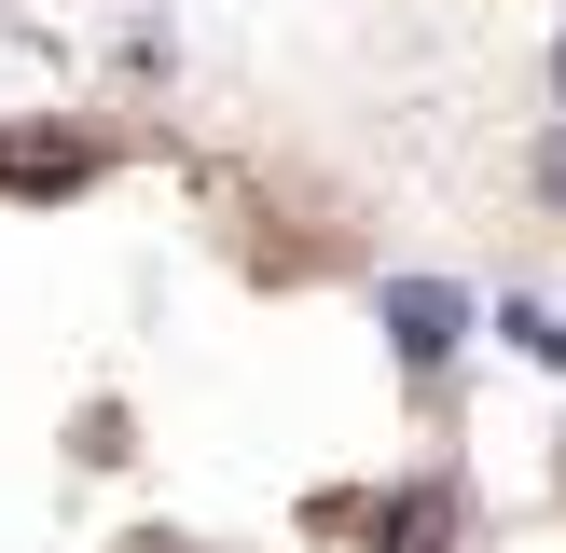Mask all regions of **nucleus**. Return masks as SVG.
<instances>
[{
    "mask_svg": "<svg viewBox=\"0 0 566 553\" xmlns=\"http://www.w3.org/2000/svg\"><path fill=\"white\" fill-rule=\"evenodd\" d=\"M539 194H566V125H553V138H539Z\"/></svg>",
    "mask_w": 566,
    "mask_h": 553,
    "instance_id": "7ed1b4c3",
    "label": "nucleus"
},
{
    "mask_svg": "<svg viewBox=\"0 0 566 553\" xmlns=\"http://www.w3.org/2000/svg\"><path fill=\"white\" fill-rule=\"evenodd\" d=\"M497 332H512L525 359H566V319H553V304H497Z\"/></svg>",
    "mask_w": 566,
    "mask_h": 553,
    "instance_id": "f03ea898",
    "label": "nucleus"
},
{
    "mask_svg": "<svg viewBox=\"0 0 566 553\" xmlns=\"http://www.w3.org/2000/svg\"><path fill=\"white\" fill-rule=\"evenodd\" d=\"M470 332V291H442V276H387V346H401V374H442Z\"/></svg>",
    "mask_w": 566,
    "mask_h": 553,
    "instance_id": "f257e3e1",
    "label": "nucleus"
},
{
    "mask_svg": "<svg viewBox=\"0 0 566 553\" xmlns=\"http://www.w3.org/2000/svg\"><path fill=\"white\" fill-rule=\"evenodd\" d=\"M553 97H566V42H553Z\"/></svg>",
    "mask_w": 566,
    "mask_h": 553,
    "instance_id": "20e7f679",
    "label": "nucleus"
}]
</instances>
